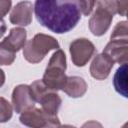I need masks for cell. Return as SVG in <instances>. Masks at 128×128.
I'll return each mask as SVG.
<instances>
[{"mask_svg": "<svg viewBox=\"0 0 128 128\" xmlns=\"http://www.w3.org/2000/svg\"><path fill=\"white\" fill-rule=\"evenodd\" d=\"M34 12L43 27L57 34L74 29L82 14L79 0H35Z\"/></svg>", "mask_w": 128, "mask_h": 128, "instance_id": "obj_1", "label": "cell"}, {"mask_svg": "<svg viewBox=\"0 0 128 128\" xmlns=\"http://www.w3.org/2000/svg\"><path fill=\"white\" fill-rule=\"evenodd\" d=\"M59 48V42L54 37L38 33L24 45L23 56L29 63L36 64L41 62L51 50H57Z\"/></svg>", "mask_w": 128, "mask_h": 128, "instance_id": "obj_2", "label": "cell"}, {"mask_svg": "<svg viewBox=\"0 0 128 128\" xmlns=\"http://www.w3.org/2000/svg\"><path fill=\"white\" fill-rule=\"evenodd\" d=\"M67 68L66 55L61 49H57L51 56L49 63L43 75L42 81L52 90H62L65 85L67 76L65 74Z\"/></svg>", "mask_w": 128, "mask_h": 128, "instance_id": "obj_3", "label": "cell"}, {"mask_svg": "<svg viewBox=\"0 0 128 128\" xmlns=\"http://www.w3.org/2000/svg\"><path fill=\"white\" fill-rule=\"evenodd\" d=\"M20 122L28 127L41 128V127H59L61 126L60 120L57 115H49L42 109L32 107L21 113Z\"/></svg>", "mask_w": 128, "mask_h": 128, "instance_id": "obj_4", "label": "cell"}, {"mask_svg": "<svg viewBox=\"0 0 128 128\" xmlns=\"http://www.w3.org/2000/svg\"><path fill=\"white\" fill-rule=\"evenodd\" d=\"M94 44L86 38H78L71 42L69 51L72 62L77 67L85 66L95 53Z\"/></svg>", "mask_w": 128, "mask_h": 128, "instance_id": "obj_5", "label": "cell"}, {"mask_svg": "<svg viewBox=\"0 0 128 128\" xmlns=\"http://www.w3.org/2000/svg\"><path fill=\"white\" fill-rule=\"evenodd\" d=\"M36 101L33 98L29 85L20 84L13 89L12 92V106L16 113L22 112L34 107Z\"/></svg>", "mask_w": 128, "mask_h": 128, "instance_id": "obj_6", "label": "cell"}, {"mask_svg": "<svg viewBox=\"0 0 128 128\" xmlns=\"http://www.w3.org/2000/svg\"><path fill=\"white\" fill-rule=\"evenodd\" d=\"M112 20L113 15L110 12L103 8L97 7L89 19V29L94 36H102L110 28Z\"/></svg>", "mask_w": 128, "mask_h": 128, "instance_id": "obj_7", "label": "cell"}, {"mask_svg": "<svg viewBox=\"0 0 128 128\" xmlns=\"http://www.w3.org/2000/svg\"><path fill=\"white\" fill-rule=\"evenodd\" d=\"M34 6L30 1H21L17 3L10 12V22L14 25L28 26L32 22Z\"/></svg>", "mask_w": 128, "mask_h": 128, "instance_id": "obj_8", "label": "cell"}, {"mask_svg": "<svg viewBox=\"0 0 128 128\" xmlns=\"http://www.w3.org/2000/svg\"><path fill=\"white\" fill-rule=\"evenodd\" d=\"M114 63H127L128 59V40L110 39V42L105 46L103 52Z\"/></svg>", "mask_w": 128, "mask_h": 128, "instance_id": "obj_9", "label": "cell"}, {"mask_svg": "<svg viewBox=\"0 0 128 128\" xmlns=\"http://www.w3.org/2000/svg\"><path fill=\"white\" fill-rule=\"evenodd\" d=\"M114 64L115 63L104 53L97 54L91 62L90 74L96 80H104L109 76Z\"/></svg>", "mask_w": 128, "mask_h": 128, "instance_id": "obj_10", "label": "cell"}, {"mask_svg": "<svg viewBox=\"0 0 128 128\" xmlns=\"http://www.w3.org/2000/svg\"><path fill=\"white\" fill-rule=\"evenodd\" d=\"M87 83L83 78L79 76H67L62 90L71 98H79L87 92Z\"/></svg>", "mask_w": 128, "mask_h": 128, "instance_id": "obj_11", "label": "cell"}, {"mask_svg": "<svg viewBox=\"0 0 128 128\" xmlns=\"http://www.w3.org/2000/svg\"><path fill=\"white\" fill-rule=\"evenodd\" d=\"M38 103L41 104V109L49 115H57L59 108L62 104V99L55 90L49 89L43 96L38 100Z\"/></svg>", "mask_w": 128, "mask_h": 128, "instance_id": "obj_12", "label": "cell"}, {"mask_svg": "<svg viewBox=\"0 0 128 128\" xmlns=\"http://www.w3.org/2000/svg\"><path fill=\"white\" fill-rule=\"evenodd\" d=\"M26 39H27L26 30L22 27H16L10 30L9 35L4 39V41L17 53L26 44Z\"/></svg>", "mask_w": 128, "mask_h": 128, "instance_id": "obj_13", "label": "cell"}, {"mask_svg": "<svg viewBox=\"0 0 128 128\" xmlns=\"http://www.w3.org/2000/svg\"><path fill=\"white\" fill-rule=\"evenodd\" d=\"M113 85L118 94L124 98L128 97L127 94V63H123L115 72L113 78Z\"/></svg>", "mask_w": 128, "mask_h": 128, "instance_id": "obj_14", "label": "cell"}, {"mask_svg": "<svg viewBox=\"0 0 128 128\" xmlns=\"http://www.w3.org/2000/svg\"><path fill=\"white\" fill-rule=\"evenodd\" d=\"M16 58V52L3 40L0 42V65H11Z\"/></svg>", "mask_w": 128, "mask_h": 128, "instance_id": "obj_15", "label": "cell"}, {"mask_svg": "<svg viewBox=\"0 0 128 128\" xmlns=\"http://www.w3.org/2000/svg\"><path fill=\"white\" fill-rule=\"evenodd\" d=\"M13 115V106L3 97H0V123L8 122Z\"/></svg>", "mask_w": 128, "mask_h": 128, "instance_id": "obj_16", "label": "cell"}, {"mask_svg": "<svg viewBox=\"0 0 128 128\" xmlns=\"http://www.w3.org/2000/svg\"><path fill=\"white\" fill-rule=\"evenodd\" d=\"M110 39H124L128 40V28H127V22L121 21L116 24V26L113 29V32L110 36Z\"/></svg>", "mask_w": 128, "mask_h": 128, "instance_id": "obj_17", "label": "cell"}, {"mask_svg": "<svg viewBox=\"0 0 128 128\" xmlns=\"http://www.w3.org/2000/svg\"><path fill=\"white\" fill-rule=\"evenodd\" d=\"M95 3L97 4V7L107 10L113 16L117 14L118 0H95Z\"/></svg>", "mask_w": 128, "mask_h": 128, "instance_id": "obj_18", "label": "cell"}, {"mask_svg": "<svg viewBox=\"0 0 128 128\" xmlns=\"http://www.w3.org/2000/svg\"><path fill=\"white\" fill-rule=\"evenodd\" d=\"M80 9L84 16H89L95 6V0H79Z\"/></svg>", "mask_w": 128, "mask_h": 128, "instance_id": "obj_19", "label": "cell"}, {"mask_svg": "<svg viewBox=\"0 0 128 128\" xmlns=\"http://www.w3.org/2000/svg\"><path fill=\"white\" fill-rule=\"evenodd\" d=\"M12 0H0V17H4L10 11Z\"/></svg>", "mask_w": 128, "mask_h": 128, "instance_id": "obj_20", "label": "cell"}, {"mask_svg": "<svg viewBox=\"0 0 128 128\" xmlns=\"http://www.w3.org/2000/svg\"><path fill=\"white\" fill-rule=\"evenodd\" d=\"M117 14L120 16H126L127 14V0H118Z\"/></svg>", "mask_w": 128, "mask_h": 128, "instance_id": "obj_21", "label": "cell"}, {"mask_svg": "<svg viewBox=\"0 0 128 128\" xmlns=\"http://www.w3.org/2000/svg\"><path fill=\"white\" fill-rule=\"evenodd\" d=\"M6 30H7V26L5 24V21L3 20L2 17H0V38L3 37V35L6 32Z\"/></svg>", "mask_w": 128, "mask_h": 128, "instance_id": "obj_22", "label": "cell"}, {"mask_svg": "<svg viewBox=\"0 0 128 128\" xmlns=\"http://www.w3.org/2000/svg\"><path fill=\"white\" fill-rule=\"evenodd\" d=\"M5 83V73L2 69H0V87H2Z\"/></svg>", "mask_w": 128, "mask_h": 128, "instance_id": "obj_23", "label": "cell"}]
</instances>
